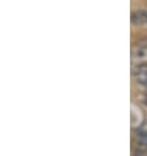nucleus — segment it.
Returning a JSON list of instances; mask_svg holds the SVG:
<instances>
[{
	"mask_svg": "<svg viewBox=\"0 0 147 156\" xmlns=\"http://www.w3.org/2000/svg\"><path fill=\"white\" fill-rule=\"evenodd\" d=\"M131 64L133 66H142L147 64V46L138 43L131 47Z\"/></svg>",
	"mask_w": 147,
	"mask_h": 156,
	"instance_id": "1",
	"label": "nucleus"
},
{
	"mask_svg": "<svg viewBox=\"0 0 147 156\" xmlns=\"http://www.w3.org/2000/svg\"><path fill=\"white\" fill-rule=\"evenodd\" d=\"M131 75L135 79L137 83L147 85V64H142V66H133Z\"/></svg>",
	"mask_w": 147,
	"mask_h": 156,
	"instance_id": "2",
	"label": "nucleus"
},
{
	"mask_svg": "<svg viewBox=\"0 0 147 156\" xmlns=\"http://www.w3.org/2000/svg\"><path fill=\"white\" fill-rule=\"evenodd\" d=\"M131 24L134 27H145V25H147V12L134 11L131 13Z\"/></svg>",
	"mask_w": 147,
	"mask_h": 156,
	"instance_id": "3",
	"label": "nucleus"
},
{
	"mask_svg": "<svg viewBox=\"0 0 147 156\" xmlns=\"http://www.w3.org/2000/svg\"><path fill=\"white\" fill-rule=\"evenodd\" d=\"M134 136H135V143H137L138 148H145V150H147V135L134 131Z\"/></svg>",
	"mask_w": 147,
	"mask_h": 156,
	"instance_id": "4",
	"label": "nucleus"
},
{
	"mask_svg": "<svg viewBox=\"0 0 147 156\" xmlns=\"http://www.w3.org/2000/svg\"><path fill=\"white\" fill-rule=\"evenodd\" d=\"M135 131L139 133V134H145V135H147V119L143 121V123H142L141 126L135 130Z\"/></svg>",
	"mask_w": 147,
	"mask_h": 156,
	"instance_id": "5",
	"label": "nucleus"
},
{
	"mask_svg": "<svg viewBox=\"0 0 147 156\" xmlns=\"http://www.w3.org/2000/svg\"><path fill=\"white\" fill-rule=\"evenodd\" d=\"M133 156H147V150H145V148H137L134 150V154H133Z\"/></svg>",
	"mask_w": 147,
	"mask_h": 156,
	"instance_id": "6",
	"label": "nucleus"
},
{
	"mask_svg": "<svg viewBox=\"0 0 147 156\" xmlns=\"http://www.w3.org/2000/svg\"><path fill=\"white\" fill-rule=\"evenodd\" d=\"M143 104H145V105L147 106V96H145V100H143Z\"/></svg>",
	"mask_w": 147,
	"mask_h": 156,
	"instance_id": "7",
	"label": "nucleus"
},
{
	"mask_svg": "<svg viewBox=\"0 0 147 156\" xmlns=\"http://www.w3.org/2000/svg\"><path fill=\"white\" fill-rule=\"evenodd\" d=\"M146 96H147V85H146Z\"/></svg>",
	"mask_w": 147,
	"mask_h": 156,
	"instance_id": "8",
	"label": "nucleus"
}]
</instances>
